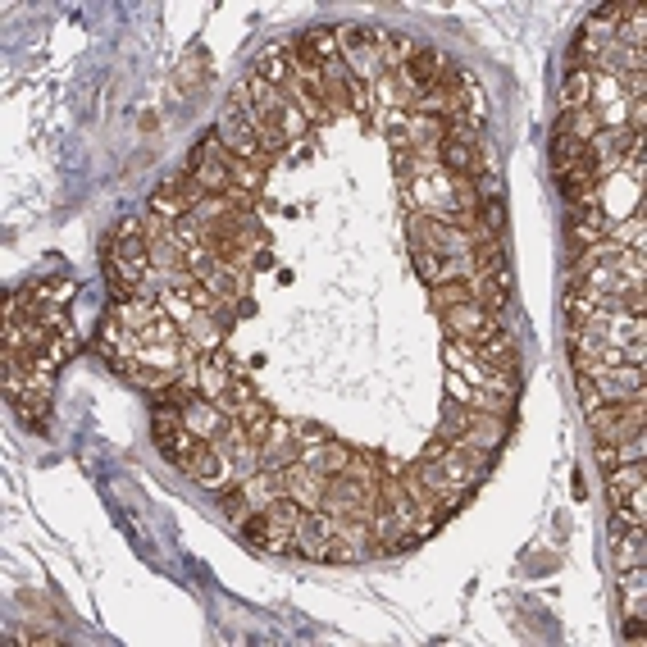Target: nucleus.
<instances>
[{
	"mask_svg": "<svg viewBox=\"0 0 647 647\" xmlns=\"http://www.w3.org/2000/svg\"><path fill=\"white\" fill-rule=\"evenodd\" d=\"M410 73H415L420 82L438 78V55H415V60H410Z\"/></svg>",
	"mask_w": 647,
	"mask_h": 647,
	"instance_id": "obj_1",
	"label": "nucleus"
}]
</instances>
